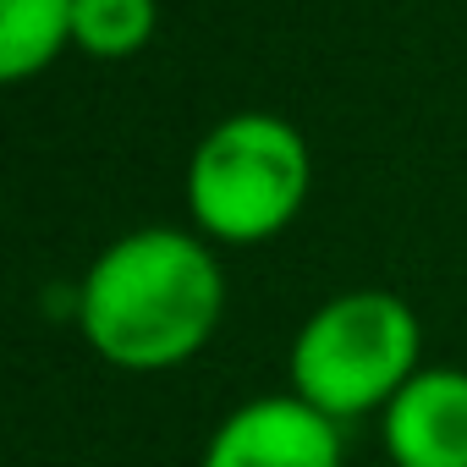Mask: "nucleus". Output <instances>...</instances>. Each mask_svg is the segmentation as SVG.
<instances>
[{"label":"nucleus","instance_id":"obj_1","mask_svg":"<svg viewBox=\"0 0 467 467\" xmlns=\"http://www.w3.org/2000/svg\"><path fill=\"white\" fill-rule=\"evenodd\" d=\"M225 314V270L209 237L143 225L116 237L78 286L83 341L127 374H160L209 347Z\"/></svg>","mask_w":467,"mask_h":467},{"label":"nucleus","instance_id":"obj_2","mask_svg":"<svg viewBox=\"0 0 467 467\" xmlns=\"http://www.w3.org/2000/svg\"><path fill=\"white\" fill-rule=\"evenodd\" d=\"M314 187L308 138L270 110H237L203 132L187 160V209L209 243L254 248L303 214Z\"/></svg>","mask_w":467,"mask_h":467},{"label":"nucleus","instance_id":"obj_3","mask_svg":"<svg viewBox=\"0 0 467 467\" xmlns=\"http://www.w3.org/2000/svg\"><path fill=\"white\" fill-rule=\"evenodd\" d=\"M418 352H423L418 314L396 292L363 286L319 303L303 319L286 352V379L325 418L352 423L396 401V390L418 374Z\"/></svg>","mask_w":467,"mask_h":467},{"label":"nucleus","instance_id":"obj_4","mask_svg":"<svg viewBox=\"0 0 467 467\" xmlns=\"http://www.w3.org/2000/svg\"><path fill=\"white\" fill-rule=\"evenodd\" d=\"M198 467H341V423L297 390L254 396L220 418Z\"/></svg>","mask_w":467,"mask_h":467},{"label":"nucleus","instance_id":"obj_5","mask_svg":"<svg viewBox=\"0 0 467 467\" xmlns=\"http://www.w3.org/2000/svg\"><path fill=\"white\" fill-rule=\"evenodd\" d=\"M396 467H467V368H418L379 412Z\"/></svg>","mask_w":467,"mask_h":467},{"label":"nucleus","instance_id":"obj_6","mask_svg":"<svg viewBox=\"0 0 467 467\" xmlns=\"http://www.w3.org/2000/svg\"><path fill=\"white\" fill-rule=\"evenodd\" d=\"M72 45V0H0V78L28 83Z\"/></svg>","mask_w":467,"mask_h":467},{"label":"nucleus","instance_id":"obj_7","mask_svg":"<svg viewBox=\"0 0 467 467\" xmlns=\"http://www.w3.org/2000/svg\"><path fill=\"white\" fill-rule=\"evenodd\" d=\"M160 28L154 0H72V45L99 61L138 56Z\"/></svg>","mask_w":467,"mask_h":467}]
</instances>
